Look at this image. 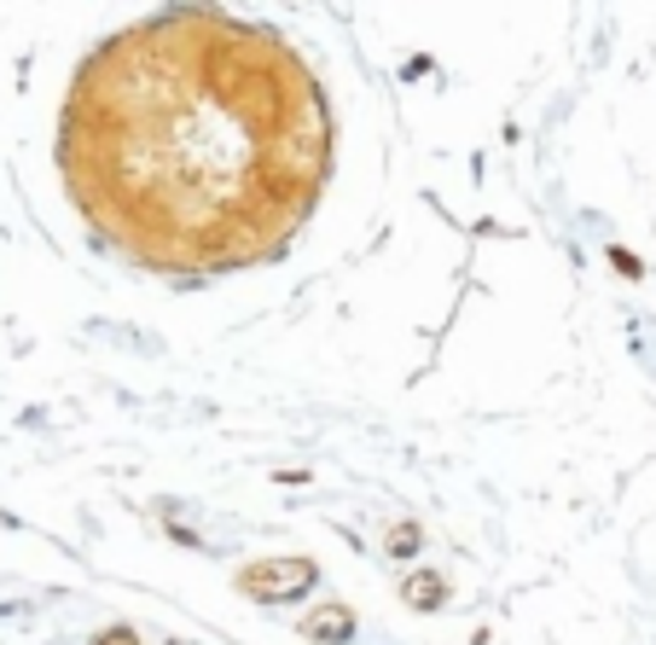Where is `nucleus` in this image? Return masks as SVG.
Segmentation results:
<instances>
[{
	"label": "nucleus",
	"mask_w": 656,
	"mask_h": 645,
	"mask_svg": "<svg viewBox=\"0 0 656 645\" xmlns=\"http://www.w3.org/2000/svg\"><path fill=\"white\" fill-rule=\"evenodd\" d=\"M332 105L279 30L175 7L81 58L58 169L81 221L157 274L279 256L332 175Z\"/></svg>",
	"instance_id": "f257e3e1"
}]
</instances>
